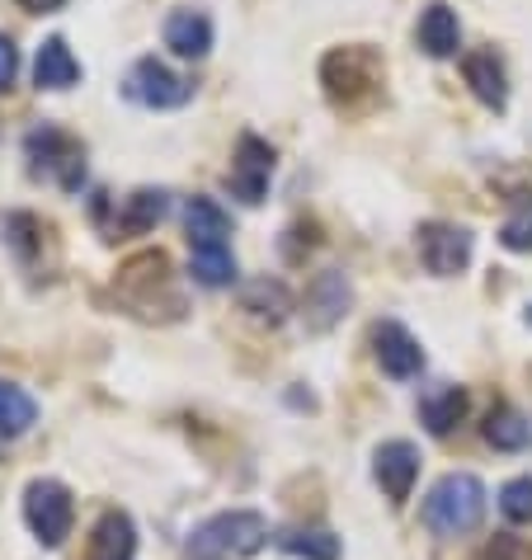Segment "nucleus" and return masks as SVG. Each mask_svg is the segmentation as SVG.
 <instances>
[{"label":"nucleus","instance_id":"nucleus-10","mask_svg":"<svg viewBox=\"0 0 532 560\" xmlns=\"http://www.w3.org/2000/svg\"><path fill=\"white\" fill-rule=\"evenodd\" d=\"M128 90H132V100H142L147 108H184L194 100V81L175 75L165 61H155V57L137 61L132 75H128Z\"/></svg>","mask_w":532,"mask_h":560},{"label":"nucleus","instance_id":"nucleus-19","mask_svg":"<svg viewBox=\"0 0 532 560\" xmlns=\"http://www.w3.org/2000/svg\"><path fill=\"white\" fill-rule=\"evenodd\" d=\"M165 212H170L165 189H137L132 198H123L118 231L123 236H147V231H155V222H165Z\"/></svg>","mask_w":532,"mask_h":560},{"label":"nucleus","instance_id":"nucleus-22","mask_svg":"<svg viewBox=\"0 0 532 560\" xmlns=\"http://www.w3.org/2000/svg\"><path fill=\"white\" fill-rule=\"evenodd\" d=\"M184 226H189V245L203 250V245H231V217L212 203V198H194L189 212H184Z\"/></svg>","mask_w":532,"mask_h":560},{"label":"nucleus","instance_id":"nucleus-24","mask_svg":"<svg viewBox=\"0 0 532 560\" xmlns=\"http://www.w3.org/2000/svg\"><path fill=\"white\" fill-rule=\"evenodd\" d=\"M278 547L297 560H339V537L325 527H288L278 533Z\"/></svg>","mask_w":532,"mask_h":560},{"label":"nucleus","instance_id":"nucleus-5","mask_svg":"<svg viewBox=\"0 0 532 560\" xmlns=\"http://www.w3.org/2000/svg\"><path fill=\"white\" fill-rule=\"evenodd\" d=\"M24 155H28V170H34V175L57 179L67 194H81V184H85V151H81L76 137L53 128V122H43V128H34L24 137Z\"/></svg>","mask_w":532,"mask_h":560},{"label":"nucleus","instance_id":"nucleus-6","mask_svg":"<svg viewBox=\"0 0 532 560\" xmlns=\"http://www.w3.org/2000/svg\"><path fill=\"white\" fill-rule=\"evenodd\" d=\"M24 523L43 547H61L71 537V523H76V500L61 480H28L24 490Z\"/></svg>","mask_w":532,"mask_h":560},{"label":"nucleus","instance_id":"nucleus-32","mask_svg":"<svg viewBox=\"0 0 532 560\" xmlns=\"http://www.w3.org/2000/svg\"><path fill=\"white\" fill-rule=\"evenodd\" d=\"M528 325H532V306H528Z\"/></svg>","mask_w":532,"mask_h":560},{"label":"nucleus","instance_id":"nucleus-18","mask_svg":"<svg viewBox=\"0 0 532 560\" xmlns=\"http://www.w3.org/2000/svg\"><path fill=\"white\" fill-rule=\"evenodd\" d=\"M34 81H38V90H71L76 81H81V61L71 57L67 38H48V43L38 48Z\"/></svg>","mask_w":532,"mask_h":560},{"label":"nucleus","instance_id":"nucleus-1","mask_svg":"<svg viewBox=\"0 0 532 560\" xmlns=\"http://www.w3.org/2000/svg\"><path fill=\"white\" fill-rule=\"evenodd\" d=\"M118 298L132 316H142V320H180V311H184L175 273H170V259L161 250H147V255L123 264Z\"/></svg>","mask_w":532,"mask_h":560},{"label":"nucleus","instance_id":"nucleus-21","mask_svg":"<svg viewBox=\"0 0 532 560\" xmlns=\"http://www.w3.org/2000/svg\"><path fill=\"white\" fill-rule=\"evenodd\" d=\"M485 443L495 453H523V447H532V424L513 406H495L485 415Z\"/></svg>","mask_w":532,"mask_h":560},{"label":"nucleus","instance_id":"nucleus-30","mask_svg":"<svg viewBox=\"0 0 532 560\" xmlns=\"http://www.w3.org/2000/svg\"><path fill=\"white\" fill-rule=\"evenodd\" d=\"M481 560H523V551H519V541H513V537H499L495 547H485Z\"/></svg>","mask_w":532,"mask_h":560},{"label":"nucleus","instance_id":"nucleus-16","mask_svg":"<svg viewBox=\"0 0 532 560\" xmlns=\"http://www.w3.org/2000/svg\"><path fill=\"white\" fill-rule=\"evenodd\" d=\"M419 419H425V429L433 433V439H448V433L466 419V392L462 386H452V382L433 386V392L419 400Z\"/></svg>","mask_w":532,"mask_h":560},{"label":"nucleus","instance_id":"nucleus-9","mask_svg":"<svg viewBox=\"0 0 532 560\" xmlns=\"http://www.w3.org/2000/svg\"><path fill=\"white\" fill-rule=\"evenodd\" d=\"M269 179H274V147L259 142L255 132H245L236 142V161H231V175H227V189L241 198V203H259L269 194Z\"/></svg>","mask_w":532,"mask_h":560},{"label":"nucleus","instance_id":"nucleus-13","mask_svg":"<svg viewBox=\"0 0 532 560\" xmlns=\"http://www.w3.org/2000/svg\"><path fill=\"white\" fill-rule=\"evenodd\" d=\"M85 560H137V527L123 509H104L90 533Z\"/></svg>","mask_w":532,"mask_h":560},{"label":"nucleus","instance_id":"nucleus-20","mask_svg":"<svg viewBox=\"0 0 532 560\" xmlns=\"http://www.w3.org/2000/svg\"><path fill=\"white\" fill-rule=\"evenodd\" d=\"M241 311H250L255 320H288V311H292V298H288V288L278 283V278H250V283L241 288Z\"/></svg>","mask_w":532,"mask_h":560},{"label":"nucleus","instance_id":"nucleus-25","mask_svg":"<svg viewBox=\"0 0 532 560\" xmlns=\"http://www.w3.org/2000/svg\"><path fill=\"white\" fill-rule=\"evenodd\" d=\"M194 278L203 288L236 283V255H231V245H203V250H194Z\"/></svg>","mask_w":532,"mask_h":560},{"label":"nucleus","instance_id":"nucleus-15","mask_svg":"<svg viewBox=\"0 0 532 560\" xmlns=\"http://www.w3.org/2000/svg\"><path fill=\"white\" fill-rule=\"evenodd\" d=\"M462 75H466L472 95H476L485 108H505V104H509L505 67H499L495 52H466V57H462Z\"/></svg>","mask_w":532,"mask_h":560},{"label":"nucleus","instance_id":"nucleus-17","mask_svg":"<svg viewBox=\"0 0 532 560\" xmlns=\"http://www.w3.org/2000/svg\"><path fill=\"white\" fill-rule=\"evenodd\" d=\"M458 43H462L458 14H452V5H443V0H433V5L419 14V48H425L429 57H452Z\"/></svg>","mask_w":532,"mask_h":560},{"label":"nucleus","instance_id":"nucleus-27","mask_svg":"<svg viewBox=\"0 0 532 560\" xmlns=\"http://www.w3.org/2000/svg\"><path fill=\"white\" fill-rule=\"evenodd\" d=\"M499 241H505V250L523 255L532 250V194H519L513 198V208L505 217V226H499Z\"/></svg>","mask_w":532,"mask_h":560},{"label":"nucleus","instance_id":"nucleus-7","mask_svg":"<svg viewBox=\"0 0 532 560\" xmlns=\"http://www.w3.org/2000/svg\"><path fill=\"white\" fill-rule=\"evenodd\" d=\"M419 259L433 278H452L472 264V231L452 222H425L419 226Z\"/></svg>","mask_w":532,"mask_h":560},{"label":"nucleus","instance_id":"nucleus-23","mask_svg":"<svg viewBox=\"0 0 532 560\" xmlns=\"http://www.w3.org/2000/svg\"><path fill=\"white\" fill-rule=\"evenodd\" d=\"M34 419H38V400L28 396L24 386L0 382V443L24 439V433L34 429Z\"/></svg>","mask_w":532,"mask_h":560},{"label":"nucleus","instance_id":"nucleus-4","mask_svg":"<svg viewBox=\"0 0 532 560\" xmlns=\"http://www.w3.org/2000/svg\"><path fill=\"white\" fill-rule=\"evenodd\" d=\"M382 57L378 48H368V43H354V48H335V52H325L321 61V85H325V95H331L335 104L344 108H354V104H363L372 100L382 90Z\"/></svg>","mask_w":532,"mask_h":560},{"label":"nucleus","instance_id":"nucleus-2","mask_svg":"<svg viewBox=\"0 0 532 560\" xmlns=\"http://www.w3.org/2000/svg\"><path fill=\"white\" fill-rule=\"evenodd\" d=\"M264 541H269V523L255 509H231L198 523L184 551H189V560H245L264 551Z\"/></svg>","mask_w":532,"mask_h":560},{"label":"nucleus","instance_id":"nucleus-8","mask_svg":"<svg viewBox=\"0 0 532 560\" xmlns=\"http://www.w3.org/2000/svg\"><path fill=\"white\" fill-rule=\"evenodd\" d=\"M349 306H354V288H349V278H344L339 269H321V273L307 283V298H302L307 330H311V335L335 330V325L344 320V311H349Z\"/></svg>","mask_w":532,"mask_h":560},{"label":"nucleus","instance_id":"nucleus-14","mask_svg":"<svg viewBox=\"0 0 532 560\" xmlns=\"http://www.w3.org/2000/svg\"><path fill=\"white\" fill-rule=\"evenodd\" d=\"M165 48L180 52V57H208L212 52V20L203 10H175L165 20Z\"/></svg>","mask_w":532,"mask_h":560},{"label":"nucleus","instance_id":"nucleus-31","mask_svg":"<svg viewBox=\"0 0 532 560\" xmlns=\"http://www.w3.org/2000/svg\"><path fill=\"white\" fill-rule=\"evenodd\" d=\"M20 10H28V14H53V10H61L67 0H14Z\"/></svg>","mask_w":532,"mask_h":560},{"label":"nucleus","instance_id":"nucleus-11","mask_svg":"<svg viewBox=\"0 0 532 560\" xmlns=\"http://www.w3.org/2000/svg\"><path fill=\"white\" fill-rule=\"evenodd\" d=\"M372 471H378V486L391 504H405L419 480V447L405 443V439H391L372 453Z\"/></svg>","mask_w":532,"mask_h":560},{"label":"nucleus","instance_id":"nucleus-29","mask_svg":"<svg viewBox=\"0 0 532 560\" xmlns=\"http://www.w3.org/2000/svg\"><path fill=\"white\" fill-rule=\"evenodd\" d=\"M14 81H20V48L10 34H0V90H10Z\"/></svg>","mask_w":532,"mask_h":560},{"label":"nucleus","instance_id":"nucleus-26","mask_svg":"<svg viewBox=\"0 0 532 560\" xmlns=\"http://www.w3.org/2000/svg\"><path fill=\"white\" fill-rule=\"evenodd\" d=\"M5 236H10V250L20 255L24 264H34L43 255V236H48V226L38 222L34 212H14L5 222Z\"/></svg>","mask_w":532,"mask_h":560},{"label":"nucleus","instance_id":"nucleus-28","mask_svg":"<svg viewBox=\"0 0 532 560\" xmlns=\"http://www.w3.org/2000/svg\"><path fill=\"white\" fill-rule=\"evenodd\" d=\"M499 513H505L509 523H532V480L528 476L509 480V486L499 490Z\"/></svg>","mask_w":532,"mask_h":560},{"label":"nucleus","instance_id":"nucleus-12","mask_svg":"<svg viewBox=\"0 0 532 560\" xmlns=\"http://www.w3.org/2000/svg\"><path fill=\"white\" fill-rule=\"evenodd\" d=\"M372 345H378V368L386 372L391 382L419 377V368H425V349H419V339L405 330L401 320H382L378 330H372Z\"/></svg>","mask_w":532,"mask_h":560},{"label":"nucleus","instance_id":"nucleus-3","mask_svg":"<svg viewBox=\"0 0 532 560\" xmlns=\"http://www.w3.org/2000/svg\"><path fill=\"white\" fill-rule=\"evenodd\" d=\"M485 518V486L466 471H448L425 494V527L433 537H466Z\"/></svg>","mask_w":532,"mask_h":560}]
</instances>
